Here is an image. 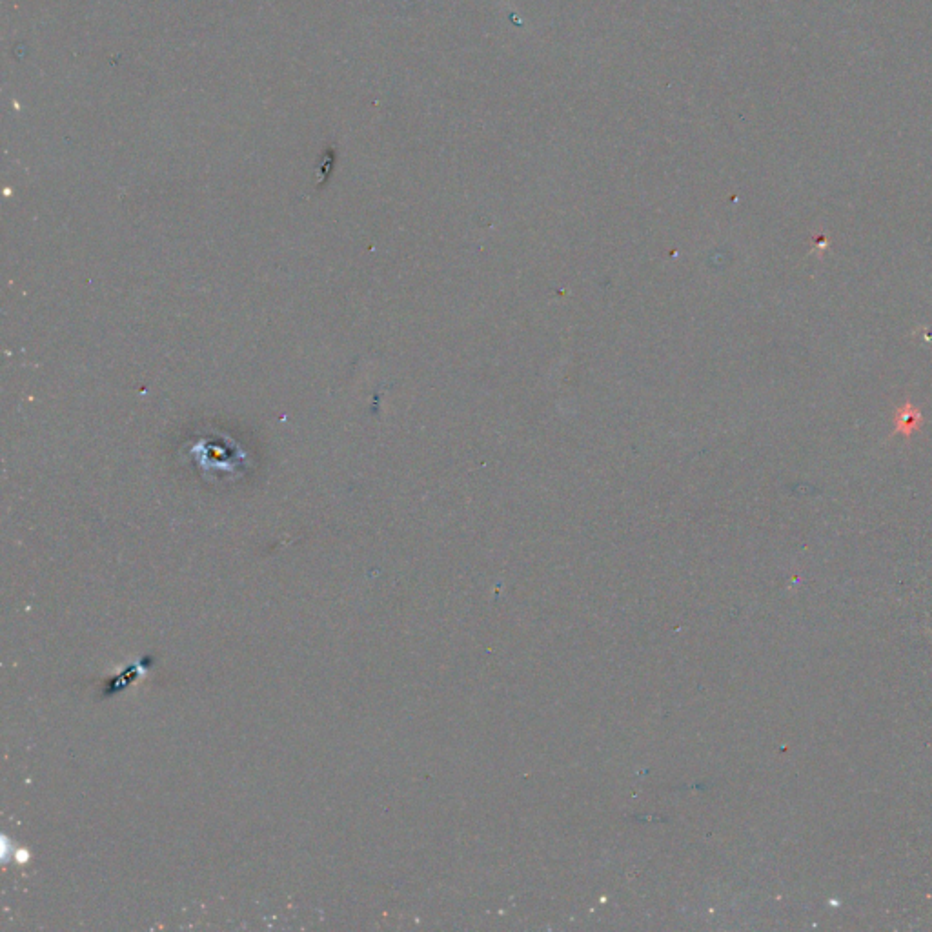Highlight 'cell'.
<instances>
[{"label":"cell","mask_w":932,"mask_h":932,"mask_svg":"<svg viewBox=\"0 0 932 932\" xmlns=\"http://www.w3.org/2000/svg\"><path fill=\"white\" fill-rule=\"evenodd\" d=\"M900 423H898V432H902L905 436H909L911 432H914L916 428H920V412L918 410H912L911 405L905 406V410H902V414L898 416Z\"/></svg>","instance_id":"6da1fadb"}]
</instances>
